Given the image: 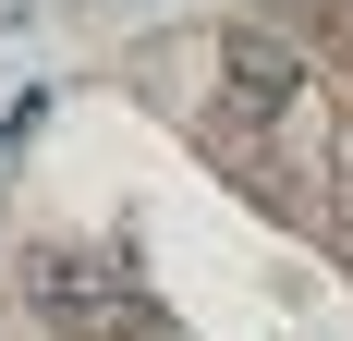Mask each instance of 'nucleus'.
Returning a JSON list of instances; mask_svg holds the SVG:
<instances>
[{"label":"nucleus","mask_w":353,"mask_h":341,"mask_svg":"<svg viewBox=\"0 0 353 341\" xmlns=\"http://www.w3.org/2000/svg\"><path fill=\"white\" fill-rule=\"evenodd\" d=\"M232 86H244V98H256V110H268V98H281V110H292V86H305V61H292L281 37H232Z\"/></svg>","instance_id":"nucleus-1"},{"label":"nucleus","mask_w":353,"mask_h":341,"mask_svg":"<svg viewBox=\"0 0 353 341\" xmlns=\"http://www.w3.org/2000/svg\"><path fill=\"white\" fill-rule=\"evenodd\" d=\"M341 86H353V61H341Z\"/></svg>","instance_id":"nucleus-2"}]
</instances>
